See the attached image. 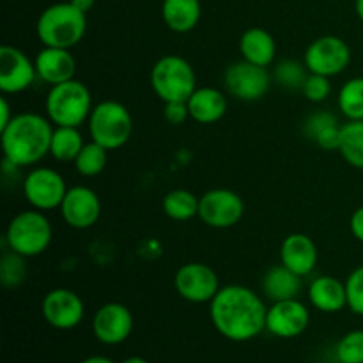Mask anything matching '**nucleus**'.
<instances>
[{"instance_id":"nucleus-1","label":"nucleus","mask_w":363,"mask_h":363,"mask_svg":"<svg viewBox=\"0 0 363 363\" xmlns=\"http://www.w3.org/2000/svg\"><path fill=\"white\" fill-rule=\"evenodd\" d=\"M264 300L241 284L220 287L209 303V318L216 332L233 342H248L266 330Z\"/></svg>"},{"instance_id":"nucleus-2","label":"nucleus","mask_w":363,"mask_h":363,"mask_svg":"<svg viewBox=\"0 0 363 363\" xmlns=\"http://www.w3.org/2000/svg\"><path fill=\"white\" fill-rule=\"evenodd\" d=\"M53 128L55 126L52 121L41 113H14L11 123L0 130L7 165L16 169L38 165L46 155H50Z\"/></svg>"},{"instance_id":"nucleus-3","label":"nucleus","mask_w":363,"mask_h":363,"mask_svg":"<svg viewBox=\"0 0 363 363\" xmlns=\"http://www.w3.org/2000/svg\"><path fill=\"white\" fill-rule=\"evenodd\" d=\"M87 32V14L67 2L52 4L39 14L35 35L45 46L71 50Z\"/></svg>"},{"instance_id":"nucleus-4","label":"nucleus","mask_w":363,"mask_h":363,"mask_svg":"<svg viewBox=\"0 0 363 363\" xmlns=\"http://www.w3.org/2000/svg\"><path fill=\"white\" fill-rule=\"evenodd\" d=\"M92 108V96L84 82L67 80L64 84L52 85L45 99L46 117L53 126L80 128L89 121Z\"/></svg>"},{"instance_id":"nucleus-5","label":"nucleus","mask_w":363,"mask_h":363,"mask_svg":"<svg viewBox=\"0 0 363 363\" xmlns=\"http://www.w3.org/2000/svg\"><path fill=\"white\" fill-rule=\"evenodd\" d=\"M151 89L163 103L188 101L197 89V74L184 57L169 53L160 57L149 74Z\"/></svg>"},{"instance_id":"nucleus-6","label":"nucleus","mask_w":363,"mask_h":363,"mask_svg":"<svg viewBox=\"0 0 363 363\" xmlns=\"http://www.w3.org/2000/svg\"><path fill=\"white\" fill-rule=\"evenodd\" d=\"M53 229L45 211L25 209L11 218L6 229L7 248L23 257H38L52 245Z\"/></svg>"},{"instance_id":"nucleus-7","label":"nucleus","mask_w":363,"mask_h":363,"mask_svg":"<svg viewBox=\"0 0 363 363\" xmlns=\"http://www.w3.org/2000/svg\"><path fill=\"white\" fill-rule=\"evenodd\" d=\"M89 137L108 151L128 144L133 133V117L126 105L116 99H105L94 105L87 121Z\"/></svg>"},{"instance_id":"nucleus-8","label":"nucleus","mask_w":363,"mask_h":363,"mask_svg":"<svg viewBox=\"0 0 363 363\" xmlns=\"http://www.w3.org/2000/svg\"><path fill=\"white\" fill-rule=\"evenodd\" d=\"M21 190L32 208L45 213L59 209L67 194L62 174L50 167H34L32 170H28L23 184H21Z\"/></svg>"},{"instance_id":"nucleus-9","label":"nucleus","mask_w":363,"mask_h":363,"mask_svg":"<svg viewBox=\"0 0 363 363\" xmlns=\"http://www.w3.org/2000/svg\"><path fill=\"white\" fill-rule=\"evenodd\" d=\"M273 77L268 67L257 66L248 60L233 62L223 73V85L233 98L240 101H259L268 94Z\"/></svg>"},{"instance_id":"nucleus-10","label":"nucleus","mask_w":363,"mask_h":363,"mask_svg":"<svg viewBox=\"0 0 363 363\" xmlns=\"http://www.w3.org/2000/svg\"><path fill=\"white\" fill-rule=\"evenodd\" d=\"M303 62L308 73L337 77L351 64V48L339 35H321L307 46Z\"/></svg>"},{"instance_id":"nucleus-11","label":"nucleus","mask_w":363,"mask_h":363,"mask_svg":"<svg viewBox=\"0 0 363 363\" xmlns=\"http://www.w3.org/2000/svg\"><path fill=\"white\" fill-rule=\"evenodd\" d=\"M243 215V199L229 188L208 190L199 202V218L211 229H230L241 222Z\"/></svg>"},{"instance_id":"nucleus-12","label":"nucleus","mask_w":363,"mask_h":363,"mask_svg":"<svg viewBox=\"0 0 363 363\" xmlns=\"http://www.w3.org/2000/svg\"><path fill=\"white\" fill-rule=\"evenodd\" d=\"M174 287L190 303H211L220 291V279L211 266L204 262H186L174 275Z\"/></svg>"},{"instance_id":"nucleus-13","label":"nucleus","mask_w":363,"mask_h":363,"mask_svg":"<svg viewBox=\"0 0 363 363\" xmlns=\"http://www.w3.org/2000/svg\"><path fill=\"white\" fill-rule=\"evenodd\" d=\"M41 312L45 321L55 330H73L84 321L85 303L74 291L57 287L43 298Z\"/></svg>"},{"instance_id":"nucleus-14","label":"nucleus","mask_w":363,"mask_h":363,"mask_svg":"<svg viewBox=\"0 0 363 363\" xmlns=\"http://www.w3.org/2000/svg\"><path fill=\"white\" fill-rule=\"evenodd\" d=\"M38 78L34 60L16 46L0 48V91L2 94H20L32 87Z\"/></svg>"},{"instance_id":"nucleus-15","label":"nucleus","mask_w":363,"mask_h":363,"mask_svg":"<svg viewBox=\"0 0 363 363\" xmlns=\"http://www.w3.org/2000/svg\"><path fill=\"white\" fill-rule=\"evenodd\" d=\"M59 209L62 220L71 229L85 230L98 223L101 216V201L92 188L77 184L67 188V194Z\"/></svg>"},{"instance_id":"nucleus-16","label":"nucleus","mask_w":363,"mask_h":363,"mask_svg":"<svg viewBox=\"0 0 363 363\" xmlns=\"http://www.w3.org/2000/svg\"><path fill=\"white\" fill-rule=\"evenodd\" d=\"M133 314L119 301H108L96 311L92 318V333L105 346L123 344L133 332Z\"/></svg>"},{"instance_id":"nucleus-17","label":"nucleus","mask_w":363,"mask_h":363,"mask_svg":"<svg viewBox=\"0 0 363 363\" xmlns=\"http://www.w3.org/2000/svg\"><path fill=\"white\" fill-rule=\"evenodd\" d=\"M311 325V311L298 298L275 301L268 307L266 332L279 339H296Z\"/></svg>"},{"instance_id":"nucleus-18","label":"nucleus","mask_w":363,"mask_h":363,"mask_svg":"<svg viewBox=\"0 0 363 363\" xmlns=\"http://www.w3.org/2000/svg\"><path fill=\"white\" fill-rule=\"evenodd\" d=\"M319 252L314 240L303 233H293L280 245V262L300 277H308L318 266Z\"/></svg>"},{"instance_id":"nucleus-19","label":"nucleus","mask_w":363,"mask_h":363,"mask_svg":"<svg viewBox=\"0 0 363 363\" xmlns=\"http://www.w3.org/2000/svg\"><path fill=\"white\" fill-rule=\"evenodd\" d=\"M34 64L38 78L48 84L50 87L73 80L74 73H77V60H74L71 50L66 48L45 46L38 52Z\"/></svg>"},{"instance_id":"nucleus-20","label":"nucleus","mask_w":363,"mask_h":363,"mask_svg":"<svg viewBox=\"0 0 363 363\" xmlns=\"http://www.w3.org/2000/svg\"><path fill=\"white\" fill-rule=\"evenodd\" d=\"M308 301L312 307L325 314H337L347 307L346 280L332 275L315 277L308 286Z\"/></svg>"},{"instance_id":"nucleus-21","label":"nucleus","mask_w":363,"mask_h":363,"mask_svg":"<svg viewBox=\"0 0 363 363\" xmlns=\"http://www.w3.org/2000/svg\"><path fill=\"white\" fill-rule=\"evenodd\" d=\"M190 119L199 124H215L227 113L225 92L216 87H197L186 101Z\"/></svg>"},{"instance_id":"nucleus-22","label":"nucleus","mask_w":363,"mask_h":363,"mask_svg":"<svg viewBox=\"0 0 363 363\" xmlns=\"http://www.w3.org/2000/svg\"><path fill=\"white\" fill-rule=\"evenodd\" d=\"M301 279H303V277L296 275V273L291 272L289 268H286V266L280 262V264L272 266V268L262 275V294H264L272 303L284 300H294V298H298V294H300L301 287H303Z\"/></svg>"},{"instance_id":"nucleus-23","label":"nucleus","mask_w":363,"mask_h":363,"mask_svg":"<svg viewBox=\"0 0 363 363\" xmlns=\"http://www.w3.org/2000/svg\"><path fill=\"white\" fill-rule=\"evenodd\" d=\"M240 52L243 60L262 67H269L275 62L277 41L266 28L250 27L241 34Z\"/></svg>"},{"instance_id":"nucleus-24","label":"nucleus","mask_w":363,"mask_h":363,"mask_svg":"<svg viewBox=\"0 0 363 363\" xmlns=\"http://www.w3.org/2000/svg\"><path fill=\"white\" fill-rule=\"evenodd\" d=\"M202 16L201 0H163L162 18L167 28L176 34H188Z\"/></svg>"},{"instance_id":"nucleus-25","label":"nucleus","mask_w":363,"mask_h":363,"mask_svg":"<svg viewBox=\"0 0 363 363\" xmlns=\"http://www.w3.org/2000/svg\"><path fill=\"white\" fill-rule=\"evenodd\" d=\"M84 145L85 140L80 133V128L55 126L50 144V156L60 163L74 162Z\"/></svg>"},{"instance_id":"nucleus-26","label":"nucleus","mask_w":363,"mask_h":363,"mask_svg":"<svg viewBox=\"0 0 363 363\" xmlns=\"http://www.w3.org/2000/svg\"><path fill=\"white\" fill-rule=\"evenodd\" d=\"M199 202L201 199L190 190L176 188L163 197L162 209L167 218L174 222H190L195 216H199Z\"/></svg>"},{"instance_id":"nucleus-27","label":"nucleus","mask_w":363,"mask_h":363,"mask_svg":"<svg viewBox=\"0 0 363 363\" xmlns=\"http://www.w3.org/2000/svg\"><path fill=\"white\" fill-rule=\"evenodd\" d=\"M339 152L344 162L363 170V121H347L342 124Z\"/></svg>"},{"instance_id":"nucleus-28","label":"nucleus","mask_w":363,"mask_h":363,"mask_svg":"<svg viewBox=\"0 0 363 363\" xmlns=\"http://www.w3.org/2000/svg\"><path fill=\"white\" fill-rule=\"evenodd\" d=\"M337 105L347 121H363V77L344 82L337 96Z\"/></svg>"},{"instance_id":"nucleus-29","label":"nucleus","mask_w":363,"mask_h":363,"mask_svg":"<svg viewBox=\"0 0 363 363\" xmlns=\"http://www.w3.org/2000/svg\"><path fill=\"white\" fill-rule=\"evenodd\" d=\"M106 162H108V149L96 142H85L84 149L74 160V169L84 177H96L105 170Z\"/></svg>"},{"instance_id":"nucleus-30","label":"nucleus","mask_w":363,"mask_h":363,"mask_svg":"<svg viewBox=\"0 0 363 363\" xmlns=\"http://www.w3.org/2000/svg\"><path fill=\"white\" fill-rule=\"evenodd\" d=\"M273 82L280 85V87L291 89V91H296V89L303 87L305 80L308 77V69L305 66V62H298L294 59H284L273 69Z\"/></svg>"},{"instance_id":"nucleus-31","label":"nucleus","mask_w":363,"mask_h":363,"mask_svg":"<svg viewBox=\"0 0 363 363\" xmlns=\"http://www.w3.org/2000/svg\"><path fill=\"white\" fill-rule=\"evenodd\" d=\"M23 255L16 254V252L9 250L2 255L0 259V280L6 287H18L23 284L27 279V264H25Z\"/></svg>"},{"instance_id":"nucleus-32","label":"nucleus","mask_w":363,"mask_h":363,"mask_svg":"<svg viewBox=\"0 0 363 363\" xmlns=\"http://www.w3.org/2000/svg\"><path fill=\"white\" fill-rule=\"evenodd\" d=\"M337 360L340 363H363V330H351L337 342Z\"/></svg>"},{"instance_id":"nucleus-33","label":"nucleus","mask_w":363,"mask_h":363,"mask_svg":"<svg viewBox=\"0 0 363 363\" xmlns=\"http://www.w3.org/2000/svg\"><path fill=\"white\" fill-rule=\"evenodd\" d=\"M347 308L363 318V264L354 268L346 279Z\"/></svg>"},{"instance_id":"nucleus-34","label":"nucleus","mask_w":363,"mask_h":363,"mask_svg":"<svg viewBox=\"0 0 363 363\" xmlns=\"http://www.w3.org/2000/svg\"><path fill=\"white\" fill-rule=\"evenodd\" d=\"M305 99L312 103H323L330 98L332 94V82L328 77H323V74L308 73L307 80H305L303 87H301Z\"/></svg>"},{"instance_id":"nucleus-35","label":"nucleus","mask_w":363,"mask_h":363,"mask_svg":"<svg viewBox=\"0 0 363 363\" xmlns=\"http://www.w3.org/2000/svg\"><path fill=\"white\" fill-rule=\"evenodd\" d=\"M339 124V119L337 116H333L332 112H326V110H321V112H314L305 119L303 123V133L305 137L314 140L321 131H325L326 128L337 126Z\"/></svg>"},{"instance_id":"nucleus-36","label":"nucleus","mask_w":363,"mask_h":363,"mask_svg":"<svg viewBox=\"0 0 363 363\" xmlns=\"http://www.w3.org/2000/svg\"><path fill=\"white\" fill-rule=\"evenodd\" d=\"M163 117H165L167 123L174 124V126H179V124H184V121L190 119L188 105L184 101L165 103V106H163Z\"/></svg>"},{"instance_id":"nucleus-37","label":"nucleus","mask_w":363,"mask_h":363,"mask_svg":"<svg viewBox=\"0 0 363 363\" xmlns=\"http://www.w3.org/2000/svg\"><path fill=\"white\" fill-rule=\"evenodd\" d=\"M340 130H342V126H340V124L326 128L325 131H321V133L314 138V142L319 145V147L325 149V151H339Z\"/></svg>"},{"instance_id":"nucleus-38","label":"nucleus","mask_w":363,"mask_h":363,"mask_svg":"<svg viewBox=\"0 0 363 363\" xmlns=\"http://www.w3.org/2000/svg\"><path fill=\"white\" fill-rule=\"evenodd\" d=\"M350 230L354 236V240L363 243V206H360L358 209H354V213L351 215Z\"/></svg>"},{"instance_id":"nucleus-39","label":"nucleus","mask_w":363,"mask_h":363,"mask_svg":"<svg viewBox=\"0 0 363 363\" xmlns=\"http://www.w3.org/2000/svg\"><path fill=\"white\" fill-rule=\"evenodd\" d=\"M13 117L14 113L11 112V105L9 101H7V94H4L2 98H0V130H2L4 126H7Z\"/></svg>"},{"instance_id":"nucleus-40","label":"nucleus","mask_w":363,"mask_h":363,"mask_svg":"<svg viewBox=\"0 0 363 363\" xmlns=\"http://www.w3.org/2000/svg\"><path fill=\"white\" fill-rule=\"evenodd\" d=\"M69 2L73 4V6L77 7V9H80L82 13H85V14H87L89 11H91L92 7H94L96 0H69Z\"/></svg>"},{"instance_id":"nucleus-41","label":"nucleus","mask_w":363,"mask_h":363,"mask_svg":"<svg viewBox=\"0 0 363 363\" xmlns=\"http://www.w3.org/2000/svg\"><path fill=\"white\" fill-rule=\"evenodd\" d=\"M80 363H116V362L110 360V358H106V357H99V354H94V357L85 358V360H82Z\"/></svg>"},{"instance_id":"nucleus-42","label":"nucleus","mask_w":363,"mask_h":363,"mask_svg":"<svg viewBox=\"0 0 363 363\" xmlns=\"http://www.w3.org/2000/svg\"><path fill=\"white\" fill-rule=\"evenodd\" d=\"M354 11H357V16L363 21V0H354Z\"/></svg>"},{"instance_id":"nucleus-43","label":"nucleus","mask_w":363,"mask_h":363,"mask_svg":"<svg viewBox=\"0 0 363 363\" xmlns=\"http://www.w3.org/2000/svg\"><path fill=\"white\" fill-rule=\"evenodd\" d=\"M121 363H149V362L145 360V358H142V357H130V358H126V360L121 362Z\"/></svg>"}]
</instances>
